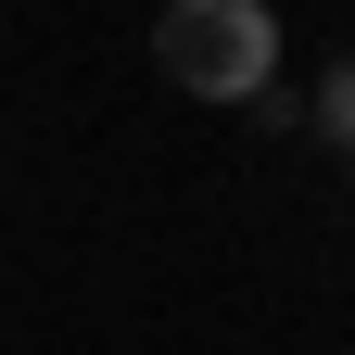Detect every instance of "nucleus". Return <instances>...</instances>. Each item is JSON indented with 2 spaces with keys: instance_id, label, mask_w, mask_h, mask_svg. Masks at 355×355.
<instances>
[{
  "instance_id": "nucleus-2",
  "label": "nucleus",
  "mask_w": 355,
  "mask_h": 355,
  "mask_svg": "<svg viewBox=\"0 0 355 355\" xmlns=\"http://www.w3.org/2000/svg\"><path fill=\"white\" fill-rule=\"evenodd\" d=\"M318 127L355 153V64H330V76H318Z\"/></svg>"
},
{
  "instance_id": "nucleus-1",
  "label": "nucleus",
  "mask_w": 355,
  "mask_h": 355,
  "mask_svg": "<svg viewBox=\"0 0 355 355\" xmlns=\"http://www.w3.org/2000/svg\"><path fill=\"white\" fill-rule=\"evenodd\" d=\"M153 64L191 102H266L279 89V13L266 0H165L153 13Z\"/></svg>"
}]
</instances>
